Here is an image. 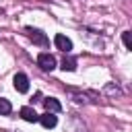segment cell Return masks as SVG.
<instances>
[{"label": "cell", "mask_w": 132, "mask_h": 132, "mask_svg": "<svg viewBox=\"0 0 132 132\" xmlns=\"http://www.w3.org/2000/svg\"><path fill=\"white\" fill-rule=\"evenodd\" d=\"M25 31H27V37H29L35 45H41V47H47V45H50V39H47V35H45L43 31L33 29V27H25Z\"/></svg>", "instance_id": "1"}, {"label": "cell", "mask_w": 132, "mask_h": 132, "mask_svg": "<svg viewBox=\"0 0 132 132\" xmlns=\"http://www.w3.org/2000/svg\"><path fill=\"white\" fill-rule=\"evenodd\" d=\"M37 66H39L41 70H45V72H52V70L56 68V58H54L52 54H47V52H41V54L37 56Z\"/></svg>", "instance_id": "2"}, {"label": "cell", "mask_w": 132, "mask_h": 132, "mask_svg": "<svg viewBox=\"0 0 132 132\" xmlns=\"http://www.w3.org/2000/svg\"><path fill=\"white\" fill-rule=\"evenodd\" d=\"M12 85H14V89L19 93H27L29 91V78H27V74L25 72H16L12 76Z\"/></svg>", "instance_id": "3"}, {"label": "cell", "mask_w": 132, "mask_h": 132, "mask_svg": "<svg viewBox=\"0 0 132 132\" xmlns=\"http://www.w3.org/2000/svg\"><path fill=\"white\" fill-rule=\"evenodd\" d=\"M54 43H56V47H58V50H62L64 54H68V52L72 50V41H70L64 33H58V35L54 37Z\"/></svg>", "instance_id": "4"}, {"label": "cell", "mask_w": 132, "mask_h": 132, "mask_svg": "<svg viewBox=\"0 0 132 132\" xmlns=\"http://www.w3.org/2000/svg\"><path fill=\"white\" fill-rule=\"evenodd\" d=\"M37 122H39L43 128H47V130H50V128H56V124H58V118H56L54 113L45 111L43 116H39V120H37Z\"/></svg>", "instance_id": "5"}, {"label": "cell", "mask_w": 132, "mask_h": 132, "mask_svg": "<svg viewBox=\"0 0 132 132\" xmlns=\"http://www.w3.org/2000/svg\"><path fill=\"white\" fill-rule=\"evenodd\" d=\"M21 118L25 120V122H31V124H35L37 120H39V113L33 109V107H21Z\"/></svg>", "instance_id": "6"}, {"label": "cell", "mask_w": 132, "mask_h": 132, "mask_svg": "<svg viewBox=\"0 0 132 132\" xmlns=\"http://www.w3.org/2000/svg\"><path fill=\"white\" fill-rule=\"evenodd\" d=\"M43 105H45V109H47L50 113H58V111H62V105H60V101H58V99H54V97H47V99H43Z\"/></svg>", "instance_id": "7"}, {"label": "cell", "mask_w": 132, "mask_h": 132, "mask_svg": "<svg viewBox=\"0 0 132 132\" xmlns=\"http://www.w3.org/2000/svg\"><path fill=\"white\" fill-rule=\"evenodd\" d=\"M60 68H62L64 72H66V70H68V72H72V70H76V60H74V58H64Z\"/></svg>", "instance_id": "8"}, {"label": "cell", "mask_w": 132, "mask_h": 132, "mask_svg": "<svg viewBox=\"0 0 132 132\" xmlns=\"http://www.w3.org/2000/svg\"><path fill=\"white\" fill-rule=\"evenodd\" d=\"M10 111H12L10 101H8V99H4V97H0V116H8Z\"/></svg>", "instance_id": "9"}, {"label": "cell", "mask_w": 132, "mask_h": 132, "mask_svg": "<svg viewBox=\"0 0 132 132\" xmlns=\"http://www.w3.org/2000/svg\"><path fill=\"white\" fill-rule=\"evenodd\" d=\"M122 41H124L126 50H132V35H130V31H124L122 33Z\"/></svg>", "instance_id": "10"}]
</instances>
